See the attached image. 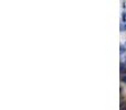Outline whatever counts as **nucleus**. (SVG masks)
Masks as SVG:
<instances>
[{"instance_id":"6","label":"nucleus","mask_w":126,"mask_h":110,"mask_svg":"<svg viewBox=\"0 0 126 110\" xmlns=\"http://www.w3.org/2000/svg\"><path fill=\"white\" fill-rule=\"evenodd\" d=\"M124 30H125V31H126V23H125V24H124Z\"/></svg>"},{"instance_id":"2","label":"nucleus","mask_w":126,"mask_h":110,"mask_svg":"<svg viewBox=\"0 0 126 110\" xmlns=\"http://www.w3.org/2000/svg\"><path fill=\"white\" fill-rule=\"evenodd\" d=\"M124 52H126V46L123 45V44H121V46H119V53H121V54H123Z\"/></svg>"},{"instance_id":"7","label":"nucleus","mask_w":126,"mask_h":110,"mask_svg":"<svg viewBox=\"0 0 126 110\" xmlns=\"http://www.w3.org/2000/svg\"><path fill=\"white\" fill-rule=\"evenodd\" d=\"M125 44H126V43H125Z\"/></svg>"},{"instance_id":"3","label":"nucleus","mask_w":126,"mask_h":110,"mask_svg":"<svg viewBox=\"0 0 126 110\" xmlns=\"http://www.w3.org/2000/svg\"><path fill=\"white\" fill-rule=\"evenodd\" d=\"M121 81L124 84H126V74H122L121 75Z\"/></svg>"},{"instance_id":"5","label":"nucleus","mask_w":126,"mask_h":110,"mask_svg":"<svg viewBox=\"0 0 126 110\" xmlns=\"http://www.w3.org/2000/svg\"><path fill=\"white\" fill-rule=\"evenodd\" d=\"M124 30V25L123 24H121V31H123Z\"/></svg>"},{"instance_id":"4","label":"nucleus","mask_w":126,"mask_h":110,"mask_svg":"<svg viewBox=\"0 0 126 110\" xmlns=\"http://www.w3.org/2000/svg\"><path fill=\"white\" fill-rule=\"evenodd\" d=\"M122 21L126 22V12H123V14H122Z\"/></svg>"},{"instance_id":"1","label":"nucleus","mask_w":126,"mask_h":110,"mask_svg":"<svg viewBox=\"0 0 126 110\" xmlns=\"http://www.w3.org/2000/svg\"><path fill=\"white\" fill-rule=\"evenodd\" d=\"M121 74H126V65L123 63H121Z\"/></svg>"}]
</instances>
